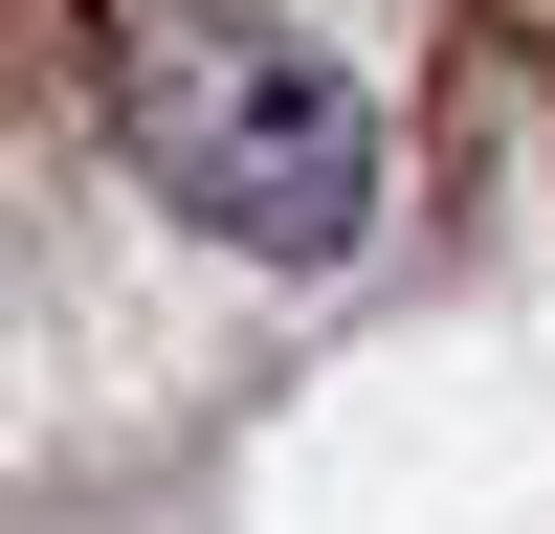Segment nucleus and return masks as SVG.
I'll return each instance as SVG.
<instances>
[{
	"label": "nucleus",
	"mask_w": 555,
	"mask_h": 534,
	"mask_svg": "<svg viewBox=\"0 0 555 534\" xmlns=\"http://www.w3.org/2000/svg\"><path fill=\"white\" fill-rule=\"evenodd\" d=\"M133 178H156L201 245H245V267H334L356 223H378V89H356L334 44H289V23H201L133 89Z\"/></svg>",
	"instance_id": "obj_1"
}]
</instances>
